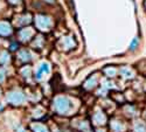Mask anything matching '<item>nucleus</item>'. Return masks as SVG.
<instances>
[{"instance_id":"nucleus-1","label":"nucleus","mask_w":146,"mask_h":132,"mask_svg":"<svg viewBox=\"0 0 146 132\" xmlns=\"http://www.w3.org/2000/svg\"><path fill=\"white\" fill-rule=\"evenodd\" d=\"M137 44H138V40H137V39H135V40L132 41V44H131V49H132V50H133V49H136V48H137Z\"/></svg>"}]
</instances>
